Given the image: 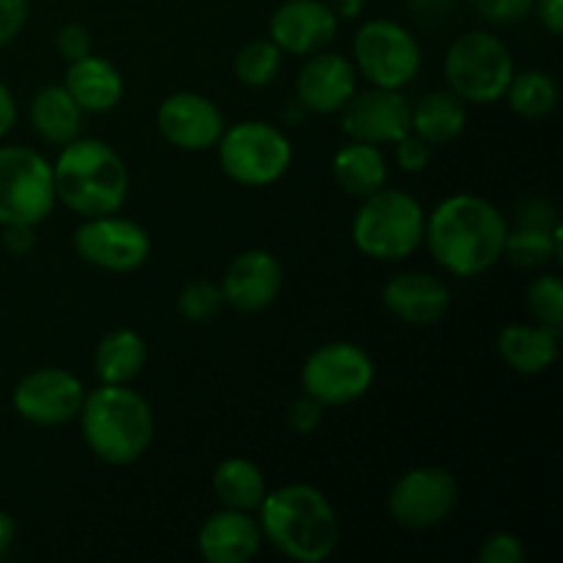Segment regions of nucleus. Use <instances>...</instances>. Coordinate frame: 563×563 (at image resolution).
Returning <instances> with one entry per match:
<instances>
[{
  "mask_svg": "<svg viewBox=\"0 0 563 563\" xmlns=\"http://www.w3.org/2000/svg\"><path fill=\"white\" fill-rule=\"evenodd\" d=\"M218 159L223 174L236 185L264 187L289 170L291 143L267 121H240L220 135Z\"/></svg>",
  "mask_w": 563,
  "mask_h": 563,
  "instance_id": "0eeeda50",
  "label": "nucleus"
},
{
  "mask_svg": "<svg viewBox=\"0 0 563 563\" xmlns=\"http://www.w3.org/2000/svg\"><path fill=\"white\" fill-rule=\"evenodd\" d=\"M223 306V291L209 280H192L179 295V313L187 322H207Z\"/></svg>",
  "mask_w": 563,
  "mask_h": 563,
  "instance_id": "2f4dec72",
  "label": "nucleus"
},
{
  "mask_svg": "<svg viewBox=\"0 0 563 563\" xmlns=\"http://www.w3.org/2000/svg\"><path fill=\"white\" fill-rule=\"evenodd\" d=\"M262 548V528L251 511L223 509L198 531V553L209 563H245Z\"/></svg>",
  "mask_w": 563,
  "mask_h": 563,
  "instance_id": "aec40b11",
  "label": "nucleus"
},
{
  "mask_svg": "<svg viewBox=\"0 0 563 563\" xmlns=\"http://www.w3.org/2000/svg\"><path fill=\"white\" fill-rule=\"evenodd\" d=\"M467 124V108L454 91H432L418 99L416 108H410V132L429 143V146H443L456 141Z\"/></svg>",
  "mask_w": 563,
  "mask_h": 563,
  "instance_id": "5701e85b",
  "label": "nucleus"
},
{
  "mask_svg": "<svg viewBox=\"0 0 563 563\" xmlns=\"http://www.w3.org/2000/svg\"><path fill=\"white\" fill-rule=\"evenodd\" d=\"M157 130L170 146L181 152H207L218 146L225 130L223 113L201 93H170L157 110Z\"/></svg>",
  "mask_w": 563,
  "mask_h": 563,
  "instance_id": "2eb2a0df",
  "label": "nucleus"
},
{
  "mask_svg": "<svg viewBox=\"0 0 563 563\" xmlns=\"http://www.w3.org/2000/svg\"><path fill=\"white\" fill-rule=\"evenodd\" d=\"M64 88L82 113H108L124 97V77L108 58L88 53L86 58L71 60Z\"/></svg>",
  "mask_w": 563,
  "mask_h": 563,
  "instance_id": "412c9836",
  "label": "nucleus"
},
{
  "mask_svg": "<svg viewBox=\"0 0 563 563\" xmlns=\"http://www.w3.org/2000/svg\"><path fill=\"white\" fill-rule=\"evenodd\" d=\"M258 528L291 561L322 563L339 548V517L324 493L311 484H286L258 504Z\"/></svg>",
  "mask_w": 563,
  "mask_h": 563,
  "instance_id": "f03ea898",
  "label": "nucleus"
},
{
  "mask_svg": "<svg viewBox=\"0 0 563 563\" xmlns=\"http://www.w3.org/2000/svg\"><path fill=\"white\" fill-rule=\"evenodd\" d=\"M339 113L341 130L352 141L383 146L401 141L410 132V102L394 88L372 86L368 91H355Z\"/></svg>",
  "mask_w": 563,
  "mask_h": 563,
  "instance_id": "ddd939ff",
  "label": "nucleus"
},
{
  "mask_svg": "<svg viewBox=\"0 0 563 563\" xmlns=\"http://www.w3.org/2000/svg\"><path fill=\"white\" fill-rule=\"evenodd\" d=\"M86 390L66 368H36L14 388V410L36 427H58L80 412Z\"/></svg>",
  "mask_w": 563,
  "mask_h": 563,
  "instance_id": "4468645a",
  "label": "nucleus"
},
{
  "mask_svg": "<svg viewBox=\"0 0 563 563\" xmlns=\"http://www.w3.org/2000/svg\"><path fill=\"white\" fill-rule=\"evenodd\" d=\"M55 47H58V53L64 55L69 64L71 60H80L91 53V33H88V27L80 25V22H69V25L60 27L58 36H55Z\"/></svg>",
  "mask_w": 563,
  "mask_h": 563,
  "instance_id": "c9c22d12",
  "label": "nucleus"
},
{
  "mask_svg": "<svg viewBox=\"0 0 563 563\" xmlns=\"http://www.w3.org/2000/svg\"><path fill=\"white\" fill-rule=\"evenodd\" d=\"M537 14L539 22L548 27L553 36H561L563 33V0H537Z\"/></svg>",
  "mask_w": 563,
  "mask_h": 563,
  "instance_id": "a19ab883",
  "label": "nucleus"
},
{
  "mask_svg": "<svg viewBox=\"0 0 563 563\" xmlns=\"http://www.w3.org/2000/svg\"><path fill=\"white\" fill-rule=\"evenodd\" d=\"M427 212L405 190H377L363 198L352 223L355 247L377 262L407 258L423 242Z\"/></svg>",
  "mask_w": 563,
  "mask_h": 563,
  "instance_id": "39448f33",
  "label": "nucleus"
},
{
  "mask_svg": "<svg viewBox=\"0 0 563 563\" xmlns=\"http://www.w3.org/2000/svg\"><path fill=\"white\" fill-rule=\"evenodd\" d=\"M561 225L555 229H531V225H517L506 234L504 256L522 269H539L561 256Z\"/></svg>",
  "mask_w": 563,
  "mask_h": 563,
  "instance_id": "c85d7f7f",
  "label": "nucleus"
},
{
  "mask_svg": "<svg viewBox=\"0 0 563 563\" xmlns=\"http://www.w3.org/2000/svg\"><path fill=\"white\" fill-rule=\"evenodd\" d=\"M368 0H333L330 3V9L335 11V16H344V20H355V16L363 14V9H366Z\"/></svg>",
  "mask_w": 563,
  "mask_h": 563,
  "instance_id": "37998d69",
  "label": "nucleus"
},
{
  "mask_svg": "<svg viewBox=\"0 0 563 563\" xmlns=\"http://www.w3.org/2000/svg\"><path fill=\"white\" fill-rule=\"evenodd\" d=\"M355 69L372 86L401 91L421 69V47L405 25L394 20H368L357 31Z\"/></svg>",
  "mask_w": 563,
  "mask_h": 563,
  "instance_id": "1a4fd4ad",
  "label": "nucleus"
},
{
  "mask_svg": "<svg viewBox=\"0 0 563 563\" xmlns=\"http://www.w3.org/2000/svg\"><path fill=\"white\" fill-rule=\"evenodd\" d=\"M31 126L42 141L66 146L82 130V110L64 86H47L31 99Z\"/></svg>",
  "mask_w": 563,
  "mask_h": 563,
  "instance_id": "b1692460",
  "label": "nucleus"
},
{
  "mask_svg": "<svg viewBox=\"0 0 563 563\" xmlns=\"http://www.w3.org/2000/svg\"><path fill=\"white\" fill-rule=\"evenodd\" d=\"M515 60L509 47L489 31H467L445 53V80L471 104H493L509 88Z\"/></svg>",
  "mask_w": 563,
  "mask_h": 563,
  "instance_id": "423d86ee",
  "label": "nucleus"
},
{
  "mask_svg": "<svg viewBox=\"0 0 563 563\" xmlns=\"http://www.w3.org/2000/svg\"><path fill=\"white\" fill-rule=\"evenodd\" d=\"M410 3L416 5V9H423V11H440L445 3H449V0H410Z\"/></svg>",
  "mask_w": 563,
  "mask_h": 563,
  "instance_id": "a18cd8bd",
  "label": "nucleus"
},
{
  "mask_svg": "<svg viewBox=\"0 0 563 563\" xmlns=\"http://www.w3.org/2000/svg\"><path fill=\"white\" fill-rule=\"evenodd\" d=\"M504 97L509 99V108L522 119H542V115L553 113L559 104V82L542 69H528L520 75L515 71Z\"/></svg>",
  "mask_w": 563,
  "mask_h": 563,
  "instance_id": "cd10ccee",
  "label": "nucleus"
},
{
  "mask_svg": "<svg viewBox=\"0 0 563 563\" xmlns=\"http://www.w3.org/2000/svg\"><path fill=\"white\" fill-rule=\"evenodd\" d=\"M517 225H531V229H555L559 225V218H555V209L550 207L542 198H533V201H526L520 209H517Z\"/></svg>",
  "mask_w": 563,
  "mask_h": 563,
  "instance_id": "58836bf2",
  "label": "nucleus"
},
{
  "mask_svg": "<svg viewBox=\"0 0 563 563\" xmlns=\"http://www.w3.org/2000/svg\"><path fill=\"white\" fill-rule=\"evenodd\" d=\"M53 165L25 146H0V225H38L55 207Z\"/></svg>",
  "mask_w": 563,
  "mask_h": 563,
  "instance_id": "6e6552de",
  "label": "nucleus"
},
{
  "mask_svg": "<svg viewBox=\"0 0 563 563\" xmlns=\"http://www.w3.org/2000/svg\"><path fill=\"white\" fill-rule=\"evenodd\" d=\"M533 5H537V0H476V9L482 11V16H487L489 22H498V25L526 20Z\"/></svg>",
  "mask_w": 563,
  "mask_h": 563,
  "instance_id": "72a5a7b5",
  "label": "nucleus"
},
{
  "mask_svg": "<svg viewBox=\"0 0 563 563\" xmlns=\"http://www.w3.org/2000/svg\"><path fill=\"white\" fill-rule=\"evenodd\" d=\"M460 487L445 467H416L394 484L388 511L407 531L440 526L454 511Z\"/></svg>",
  "mask_w": 563,
  "mask_h": 563,
  "instance_id": "f8f14e48",
  "label": "nucleus"
},
{
  "mask_svg": "<svg viewBox=\"0 0 563 563\" xmlns=\"http://www.w3.org/2000/svg\"><path fill=\"white\" fill-rule=\"evenodd\" d=\"M383 302L407 324H434L449 313L451 291L427 273H399L385 284Z\"/></svg>",
  "mask_w": 563,
  "mask_h": 563,
  "instance_id": "6ab92c4d",
  "label": "nucleus"
},
{
  "mask_svg": "<svg viewBox=\"0 0 563 563\" xmlns=\"http://www.w3.org/2000/svg\"><path fill=\"white\" fill-rule=\"evenodd\" d=\"M55 198L80 218L119 212L130 192V170L104 141L75 137L53 163Z\"/></svg>",
  "mask_w": 563,
  "mask_h": 563,
  "instance_id": "7ed1b4c3",
  "label": "nucleus"
},
{
  "mask_svg": "<svg viewBox=\"0 0 563 563\" xmlns=\"http://www.w3.org/2000/svg\"><path fill=\"white\" fill-rule=\"evenodd\" d=\"M498 352L520 374H542L559 361V330L548 324H509L498 335Z\"/></svg>",
  "mask_w": 563,
  "mask_h": 563,
  "instance_id": "4be33fe9",
  "label": "nucleus"
},
{
  "mask_svg": "<svg viewBox=\"0 0 563 563\" xmlns=\"http://www.w3.org/2000/svg\"><path fill=\"white\" fill-rule=\"evenodd\" d=\"M322 416L324 407L319 405L317 399H311V396H302V399H297L295 405L289 407V423L291 429L300 434L317 432L319 423H322Z\"/></svg>",
  "mask_w": 563,
  "mask_h": 563,
  "instance_id": "4c0bfd02",
  "label": "nucleus"
},
{
  "mask_svg": "<svg viewBox=\"0 0 563 563\" xmlns=\"http://www.w3.org/2000/svg\"><path fill=\"white\" fill-rule=\"evenodd\" d=\"M284 284V269L278 258L267 251H247L229 264L223 275V302L253 313L273 306Z\"/></svg>",
  "mask_w": 563,
  "mask_h": 563,
  "instance_id": "a211bd4d",
  "label": "nucleus"
},
{
  "mask_svg": "<svg viewBox=\"0 0 563 563\" xmlns=\"http://www.w3.org/2000/svg\"><path fill=\"white\" fill-rule=\"evenodd\" d=\"M300 383L306 396L317 399L322 407L350 405L372 388L374 363L357 344L330 341L308 355Z\"/></svg>",
  "mask_w": 563,
  "mask_h": 563,
  "instance_id": "9d476101",
  "label": "nucleus"
},
{
  "mask_svg": "<svg viewBox=\"0 0 563 563\" xmlns=\"http://www.w3.org/2000/svg\"><path fill=\"white\" fill-rule=\"evenodd\" d=\"M75 251L82 262L108 273H132L143 267L152 253L146 229L135 220L119 218L115 212L86 218L75 231Z\"/></svg>",
  "mask_w": 563,
  "mask_h": 563,
  "instance_id": "9b49d317",
  "label": "nucleus"
},
{
  "mask_svg": "<svg viewBox=\"0 0 563 563\" xmlns=\"http://www.w3.org/2000/svg\"><path fill=\"white\" fill-rule=\"evenodd\" d=\"M97 377L108 385H126L146 366V341L135 330H113L93 352Z\"/></svg>",
  "mask_w": 563,
  "mask_h": 563,
  "instance_id": "a878e982",
  "label": "nucleus"
},
{
  "mask_svg": "<svg viewBox=\"0 0 563 563\" xmlns=\"http://www.w3.org/2000/svg\"><path fill=\"white\" fill-rule=\"evenodd\" d=\"M528 308L537 317L539 324L561 330L563 324V280L559 275H539L531 286H528Z\"/></svg>",
  "mask_w": 563,
  "mask_h": 563,
  "instance_id": "7c9ffc66",
  "label": "nucleus"
},
{
  "mask_svg": "<svg viewBox=\"0 0 563 563\" xmlns=\"http://www.w3.org/2000/svg\"><path fill=\"white\" fill-rule=\"evenodd\" d=\"M11 544H14V520L0 511V555H3Z\"/></svg>",
  "mask_w": 563,
  "mask_h": 563,
  "instance_id": "c03bdc74",
  "label": "nucleus"
},
{
  "mask_svg": "<svg viewBox=\"0 0 563 563\" xmlns=\"http://www.w3.org/2000/svg\"><path fill=\"white\" fill-rule=\"evenodd\" d=\"M77 416L86 445L108 465H130L152 445V407L126 385L102 383L97 390L86 394Z\"/></svg>",
  "mask_w": 563,
  "mask_h": 563,
  "instance_id": "20e7f679",
  "label": "nucleus"
},
{
  "mask_svg": "<svg viewBox=\"0 0 563 563\" xmlns=\"http://www.w3.org/2000/svg\"><path fill=\"white\" fill-rule=\"evenodd\" d=\"M16 119V102H14V93L9 91L3 80H0V137L14 126Z\"/></svg>",
  "mask_w": 563,
  "mask_h": 563,
  "instance_id": "79ce46f5",
  "label": "nucleus"
},
{
  "mask_svg": "<svg viewBox=\"0 0 563 563\" xmlns=\"http://www.w3.org/2000/svg\"><path fill=\"white\" fill-rule=\"evenodd\" d=\"M482 563H522L526 561V544L515 533H493L478 548Z\"/></svg>",
  "mask_w": 563,
  "mask_h": 563,
  "instance_id": "473e14b6",
  "label": "nucleus"
},
{
  "mask_svg": "<svg viewBox=\"0 0 563 563\" xmlns=\"http://www.w3.org/2000/svg\"><path fill=\"white\" fill-rule=\"evenodd\" d=\"M333 176L339 187H344L352 196H372L383 190L388 181V163H385L383 148L374 143L352 141L333 157Z\"/></svg>",
  "mask_w": 563,
  "mask_h": 563,
  "instance_id": "393cba45",
  "label": "nucleus"
},
{
  "mask_svg": "<svg viewBox=\"0 0 563 563\" xmlns=\"http://www.w3.org/2000/svg\"><path fill=\"white\" fill-rule=\"evenodd\" d=\"M27 22V0H0V47L14 42Z\"/></svg>",
  "mask_w": 563,
  "mask_h": 563,
  "instance_id": "e433bc0d",
  "label": "nucleus"
},
{
  "mask_svg": "<svg viewBox=\"0 0 563 563\" xmlns=\"http://www.w3.org/2000/svg\"><path fill=\"white\" fill-rule=\"evenodd\" d=\"M509 234L504 214L478 196H451L427 218V240L434 262L456 278L487 273L504 256Z\"/></svg>",
  "mask_w": 563,
  "mask_h": 563,
  "instance_id": "f257e3e1",
  "label": "nucleus"
},
{
  "mask_svg": "<svg viewBox=\"0 0 563 563\" xmlns=\"http://www.w3.org/2000/svg\"><path fill=\"white\" fill-rule=\"evenodd\" d=\"M212 489L223 509L236 511H256L267 495V484H264L258 465L251 460H242V456H231L214 467Z\"/></svg>",
  "mask_w": 563,
  "mask_h": 563,
  "instance_id": "bb28decb",
  "label": "nucleus"
},
{
  "mask_svg": "<svg viewBox=\"0 0 563 563\" xmlns=\"http://www.w3.org/2000/svg\"><path fill=\"white\" fill-rule=\"evenodd\" d=\"M429 159H432V146L423 137H418L416 132H407L401 141H396V163L410 170V174L427 168Z\"/></svg>",
  "mask_w": 563,
  "mask_h": 563,
  "instance_id": "f704fd0d",
  "label": "nucleus"
},
{
  "mask_svg": "<svg viewBox=\"0 0 563 563\" xmlns=\"http://www.w3.org/2000/svg\"><path fill=\"white\" fill-rule=\"evenodd\" d=\"M5 247L14 256H25V253L33 251L36 245V236H33V225H5V236H3Z\"/></svg>",
  "mask_w": 563,
  "mask_h": 563,
  "instance_id": "ea45409f",
  "label": "nucleus"
},
{
  "mask_svg": "<svg viewBox=\"0 0 563 563\" xmlns=\"http://www.w3.org/2000/svg\"><path fill=\"white\" fill-rule=\"evenodd\" d=\"M280 58H284V53H280L273 38L247 42L234 58L236 80L251 88L269 86L275 80V75L280 71Z\"/></svg>",
  "mask_w": 563,
  "mask_h": 563,
  "instance_id": "c756f323",
  "label": "nucleus"
},
{
  "mask_svg": "<svg viewBox=\"0 0 563 563\" xmlns=\"http://www.w3.org/2000/svg\"><path fill=\"white\" fill-rule=\"evenodd\" d=\"M339 33V16L324 0H286L269 16V38L280 53L313 55Z\"/></svg>",
  "mask_w": 563,
  "mask_h": 563,
  "instance_id": "dca6fc26",
  "label": "nucleus"
},
{
  "mask_svg": "<svg viewBox=\"0 0 563 563\" xmlns=\"http://www.w3.org/2000/svg\"><path fill=\"white\" fill-rule=\"evenodd\" d=\"M357 91V69L352 60L339 53L308 55L297 75V104L311 113L330 115L339 113L352 93Z\"/></svg>",
  "mask_w": 563,
  "mask_h": 563,
  "instance_id": "f3484780",
  "label": "nucleus"
}]
</instances>
